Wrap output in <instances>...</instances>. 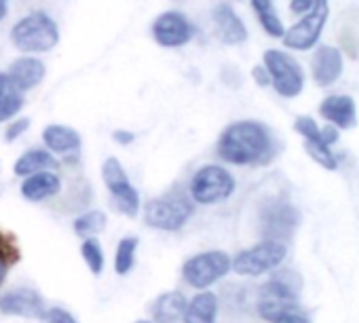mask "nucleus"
Listing matches in <instances>:
<instances>
[{"label": "nucleus", "mask_w": 359, "mask_h": 323, "mask_svg": "<svg viewBox=\"0 0 359 323\" xmlns=\"http://www.w3.org/2000/svg\"><path fill=\"white\" fill-rule=\"evenodd\" d=\"M135 252H137V239L125 237L118 241L116 256H114V270L118 275H127L135 264Z\"/></svg>", "instance_id": "nucleus-26"}, {"label": "nucleus", "mask_w": 359, "mask_h": 323, "mask_svg": "<svg viewBox=\"0 0 359 323\" xmlns=\"http://www.w3.org/2000/svg\"><path fill=\"white\" fill-rule=\"evenodd\" d=\"M315 5H317V0H292L290 9H292V13H296V15H304V13H309Z\"/></svg>", "instance_id": "nucleus-32"}, {"label": "nucleus", "mask_w": 359, "mask_h": 323, "mask_svg": "<svg viewBox=\"0 0 359 323\" xmlns=\"http://www.w3.org/2000/svg\"><path fill=\"white\" fill-rule=\"evenodd\" d=\"M235 178L222 165H205L191 180V199L199 205H216L235 193Z\"/></svg>", "instance_id": "nucleus-5"}, {"label": "nucleus", "mask_w": 359, "mask_h": 323, "mask_svg": "<svg viewBox=\"0 0 359 323\" xmlns=\"http://www.w3.org/2000/svg\"><path fill=\"white\" fill-rule=\"evenodd\" d=\"M252 76H254V81H256L260 87H269V85H271V76H269V72H266L264 66H256V68L252 70Z\"/></svg>", "instance_id": "nucleus-33"}, {"label": "nucleus", "mask_w": 359, "mask_h": 323, "mask_svg": "<svg viewBox=\"0 0 359 323\" xmlns=\"http://www.w3.org/2000/svg\"><path fill=\"white\" fill-rule=\"evenodd\" d=\"M193 216V205L184 195H163L146 203L144 220L150 228L173 233L180 231Z\"/></svg>", "instance_id": "nucleus-4"}, {"label": "nucleus", "mask_w": 359, "mask_h": 323, "mask_svg": "<svg viewBox=\"0 0 359 323\" xmlns=\"http://www.w3.org/2000/svg\"><path fill=\"white\" fill-rule=\"evenodd\" d=\"M344 62H342V53L340 49L332 47V45H323L315 51L313 57V78L319 87H330L338 81V76L342 74Z\"/></svg>", "instance_id": "nucleus-15"}, {"label": "nucleus", "mask_w": 359, "mask_h": 323, "mask_svg": "<svg viewBox=\"0 0 359 323\" xmlns=\"http://www.w3.org/2000/svg\"><path fill=\"white\" fill-rule=\"evenodd\" d=\"M41 323H76V319L64 308H49L43 312Z\"/></svg>", "instance_id": "nucleus-30"}, {"label": "nucleus", "mask_w": 359, "mask_h": 323, "mask_svg": "<svg viewBox=\"0 0 359 323\" xmlns=\"http://www.w3.org/2000/svg\"><path fill=\"white\" fill-rule=\"evenodd\" d=\"M9 13V0H0V22H3Z\"/></svg>", "instance_id": "nucleus-36"}, {"label": "nucleus", "mask_w": 359, "mask_h": 323, "mask_svg": "<svg viewBox=\"0 0 359 323\" xmlns=\"http://www.w3.org/2000/svg\"><path fill=\"white\" fill-rule=\"evenodd\" d=\"M11 43L22 53H47L60 43V28L45 11H32L11 28Z\"/></svg>", "instance_id": "nucleus-3"}, {"label": "nucleus", "mask_w": 359, "mask_h": 323, "mask_svg": "<svg viewBox=\"0 0 359 323\" xmlns=\"http://www.w3.org/2000/svg\"><path fill=\"white\" fill-rule=\"evenodd\" d=\"M264 68L271 76V85L281 97H296L302 93L304 72L292 55L279 49H269L264 53Z\"/></svg>", "instance_id": "nucleus-8"}, {"label": "nucleus", "mask_w": 359, "mask_h": 323, "mask_svg": "<svg viewBox=\"0 0 359 323\" xmlns=\"http://www.w3.org/2000/svg\"><path fill=\"white\" fill-rule=\"evenodd\" d=\"M28 127H30V118H18V121H13L11 125H7V131H5V137H7V142H15V139H20L26 131H28Z\"/></svg>", "instance_id": "nucleus-31"}, {"label": "nucleus", "mask_w": 359, "mask_h": 323, "mask_svg": "<svg viewBox=\"0 0 359 323\" xmlns=\"http://www.w3.org/2000/svg\"><path fill=\"white\" fill-rule=\"evenodd\" d=\"M137 323H152V321H137Z\"/></svg>", "instance_id": "nucleus-37"}, {"label": "nucleus", "mask_w": 359, "mask_h": 323, "mask_svg": "<svg viewBox=\"0 0 359 323\" xmlns=\"http://www.w3.org/2000/svg\"><path fill=\"white\" fill-rule=\"evenodd\" d=\"M294 129L304 137V142H325L323 133H321V127L311 116H298L296 123H294Z\"/></svg>", "instance_id": "nucleus-29"}, {"label": "nucleus", "mask_w": 359, "mask_h": 323, "mask_svg": "<svg viewBox=\"0 0 359 323\" xmlns=\"http://www.w3.org/2000/svg\"><path fill=\"white\" fill-rule=\"evenodd\" d=\"M327 15H330L327 0H317V5L309 13H304L298 24H294L290 30L283 32L281 36L283 45L294 51H309L321 39Z\"/></svg>", "instance_id": "nucleus-10"}, {"label": "nucleus", "mask_w": 359, "mask_h": 323, "mask_svg": "<svg viewBox=\"0 0 359 323\" xmlns=\"http://www.w3.org/2000/svg\"><path fill=\"white\" fill-rule=\"evenodd\" d=\"M195 36L193 22L180 11H165L152 22V39L165 49H177L191 43Z\"/></svg>", "instance_id": "nucleus-12"}, {"label": "nucleus", "mask_w": 359, "mask_h": 323, "mask_svg": "<svg viewBox=\"0 0 359 323\" xmlns=\"http://www.w3.org/2000/svg\"><path fill=\"white\" fill-rule=\"evenodd\" d=\"M81 254H83V260L87 262L89 270L93 275H102L104 270V249L100 245V241L95 237H87L81 245Z\"/></svg>", "instance_id": "nucleus-27"}, {"label": "nucleus", "mask_w": 359, "mask_h": 323, "mask_svg": "<svg viewBox=\"0 0 359 323\" xmlns=\"http://www.w3.org/2000/svg\"><path fill=\"white\" fill-rule=\"evenodd\" d=\"M22 108H24V91L15 87L9 74L0 72V123L20 114Z\"/></svg>", "instance_id": "nucleus-23"}, {"label": "nucleus", "mask_w": 359, "mask_h": 323, "mask_svg": "<svg viewBox=\"0 0 359 323\" xmlns=\"http://www.w3.org/2000/svg\"><path fill=\"white\" fill-rule=\"evenodd\" d=\"M285 256H287L285 243L264 239L262 243H258V245H254L250 249H243L233 260L231 268L237 275H243V277H258V275L271 273L277 266H281Z\"/></svg>", "instance_id": "nucleus-7"}, {"label": "nucleus", "mask_w": 359, "mask_h": 323, "mask_svg": "<svg viewBox=\"0 0 359 323\" xmlns=\"http://www.w3.org/2000/svg\"><path fill=\"white\" fill-rule=\"evenodd\" d=\"M275 323H311L306 317H302L300 312H292V315H285L281 319H277Z\"/></svg>", "instance_id": "nucleus-35"}, {"label": "nucleus", "mask_w": 359, "mask_h": 323, "mask_svg": "<svg viewBox=\"0 0 359 323\" xmlns=\"http://www.w3.org/2000/svg\"><path fill=\"white\" fill-rule=\"evenodd\" d=\"M218 315V298L212 291L197 294L184 310V323H216Z\"/></svg>", "instance_id": "nucleus-22"}, {"label": "nucleus", "mask_w": 359, "mask_h": 323, "mask_svg": "<svg viewBox=\"0 0 359 323\" xmlns=\"http://www.w3.org/2000/svg\"><path fill=\"white\" fill-rule=\"evenodd\" d=\"M45 310V302L34 289H15L0 298V312L11 317L41 319Z\"/></svg>", "instance_id": "nucleus-13"}, {"label": "nucleus", "mask_w": 359, "mask_h": 323, "mask_svg": "<svg viewBox=\"0 0 359 323\" xmlns=\"http://www.w3.org/2000/svg\"><path fill=\"white\" fill-rule=\"evenodd\" d=\"M102 178L112 195L114 205L118 207V212H123L125 216L133 218L140 212V195L133 188V184L129 182L123 165L118 163V158L108 156L102 165Z\"/></svg>", "instance_id": "nucleus-11"}, {"label": "nucleus", "mask_w": 359, "mask_h": 323, "mask_svg": "<svg viewBox=\"0 0 359 323\" xmlns=\"http://www.w3.org/2000/svg\"><path fill=\"white\" fill-rule=\"evenodd\" d=\"M319 114L338 129L357 125V104L351 95H327L319 106Z\"/></svg>", "instance_id": "nucleus-16"}, {"label": "nucleus", "mask_w": 359, "mask_h": 323, "mask_svg": "<svg viewBox=\"0 0 359 323\" xmlns=\"http://www.w3.org/2000/svg\"><path fill=\"white\" fill-rule=\"evenodd\" d=\"M43 142L53 154H76L81 150V133L68 125H49L43 131Z\"/></svg>", "instance_id": "nucleus-19"}, {"label": "nucleus", "mask_w": 359, "mask_h": 323, "mask_svg": "<svg viewBox=\"0 0 359 323\" xmlns=\"http://www.w3.org/2000/svg\"><path fill=\"white\" fill-rule=\"evenodd\" d=\"M112 137H114V142H118V144H123V146L135 142V133H131V131H127V129H116V131L112 133Z\"/></svg>", "instance_id": "nucleus-34"}, {"label": "nucleus", "mask_w": 359, "mask_h": 323, "mask_svg": "<svg viewBox=\"0 0 359 323\" xmlns=\"http://www.w3.org/2000/svg\"><path fill=\"white\" fill-rule=\"evenodd\" d=\"M231 264H233V260L226 252H220V249L203 252L184 262L182 277L191 287L208 289L210 285L220 281L231 270Z\"/></svg>", "instance_id": "nucleus-9"}, {"label": "nucleus", "mask_w": 359, "mask_h": 323, "mask_svg": "<svg viewBox=\"0 0 359 323\" xmlns=\"http://www.w3.org/2000/svg\"><path fill=\"white\" fill-rule=\"evenodd\" d=\"M62 191V178L55 172H39L24 180L22 197L32 203H41L49 197H55Z\"/></svg>", "instance_id": "nucleus-18"}, {"label": "nucleus", "mask_w": 359, "mask_h": 323, "mask_svg": "<svg viewBox=\"0 0 359 323\" xmlns=\"http://www.w3.org/2000/svg\"><path fill=\"white\" fill-rule=\"evenodd\" d=\"M7 74L20 91H30L43 83L47 68L39 57H20L11 64Z\"/></svg>", "instance_id": "nucleus-17"}, {"label": "nucleus", "mask_w": 359, "mask_h": 323, "mask_svg": "<svg viewBox=\"0 0 359 323\" xmlns=\"http://www.w3.org/2000/svg\"><path fill=\"white\" fill-rule=\"evenodd\" d=\"M214 18V24H216V32L220 36V41L224 45H243L248 41V28L245 24L241 22V18L235 13V9L226 3L218 5L212 13Z\"/></svg>", "instance_id": "nucleus-14"}, {"label": "nucleus", "mask_w": 359, "mask_h": 323, "mask_svg": "<svg viewBox=\"0 0 359 323\" xmlns=\"http://www.w3.org/2000/svg\"><path fill=\"white\" fill-rule=\"evenodd\" d=\"M57 165L60 163L53 156V152L43 150V148H30L15 160L13 174L18 178H28L32 174H39V172H53V170H57Z\"/></svg>", "instance_id": "nucleus-20"}, {"label": "nucleus", "mask_w": 359, "mask_h": 323, "mask_svg": "<svg viewBox=\"0 0 359 323\" xmlns=\"http://www.w3.org/2000/svg\"><path fill=\"white\" fill-rule=\"evenodd\" d=\"M106 214L100 212V209H91V212H85L83 216H79L74 220V233L83 239L87 237H95L100 235L104 228H106Z\"/></svg>", "instance_id": "nucleus-25"}, {"label": "nucleus", "mask_w": 359, "mask_h": 323, "mask_svg": "<svg viewBox=\"0 0 359 323\" xmlns=\"http://www.w3.org/2000/svg\"><path fill=\"white\" fill-rule=\"evenodd\" d=\"M304 150L309 152V156L315 160V163H319L323 170L327 172H336L338 163H336V158L330 150V144L325 142H304Z\"/></svg>", "instance_id": "nucleus-28"}, {"label": "nucleus", "mask_w": 359, "mask_h": 323, "mask_svg": "<svg viewBox=\"0 0 359 323\" xmlns=\"http://www.w3.org/2000/svg\"><path fill=\"white\" fill-rule=\"evenodd\" d=\"M298 294L300 277L292 270L275 273L271 281L260 287L258 294V312L264 321L275 323L277 319L298 312Z\"/></svg>", "instance_id": "nucleus-2"}, {"label": "nucleus", "mask_w": 359, "mask_h": 323, "mask_svg": "<svg viewBox=\"0 0 359 323\" xmlns=\"http://www.w3.org/2000/svg\"><path fill=\"white\" fill-rule=\"evenodd\" d=\"M218 156L231 165H266L275 156V139L258 121L231 123L218 139Z\"/></svg>", "instance_id": "nucleus-1"}, {"label": "nucleus", "mask_w": 359, "mask_h": 323, "mask_svg": "<svg viewBox=\"0 0 359 323\" xmlns=\"http://www.w3.org/2000/svg\"><path fill=\"white\" fill-rule=\"evenodd\" d=\"M189 300L180 291H165L152 304V319L154 323H180L184 319Z\"/></svg>", "instance_id": "nucleus-21"}, {"label": "nucleus", "mask_w": 359, "mask_h": 323, "mask_svg": "<svg viewBox=\"0 0 359 323\" xmlns=\"http://www.w3.org/2000/svg\"><path fill=\"white\" fill-rule=\"evenodd\" d=\"M252 7H254V13L260 22L262 30L273 39H281L285 28L273 7V0H252Z\"/></svg>", "instance_id": "nucleus-24"}, {"label": "nucleus", "mask_w": 359, "mask_h": 323, "mask_svg": "<svg viewBox=\"0 0 359 323\" xmlns=\"http://www.w3.org/2000/svg\"><path fill=\"white\" fill-rule=\"evenodd\" d=\"M258 222H260V233L264 239L287 243L300 224V214L292 203L283 199H269L260 207Z\"/></svg>", "instance_id": "nucleus-6"}]
</instances>
